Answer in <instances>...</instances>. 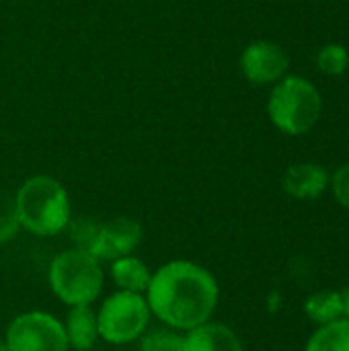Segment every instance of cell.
Wrapping results in <instances>:
<instances>
[{"label": "cell", "instance_id": "e0dca14e", "mask_svg": "<svg viewBox=\"0 0 349 351\" xmlns=\"http://www.w3.org/2000/svg\"><path fill=\"white\" fill-rule=\"evenodd\" d=\"M317 64L319 68L325 72V74H331V76H337V74H344L349 66V53L348 49L339 43H329L325 45L319 56H317Z\"/></svg>", "mask_w": 349, "mask_h": 351}, {"label": "cell", "instance_id": "30bf717a", "mask_svg": "<svg viewBox=\"0 0 349 351\" xmlns=\"http://www.w3.org/2000/svg\"><path fill=\"white\" fill-rule=\"evenodd\" d=\"M64 331L68 337V348L74 351H91L99 337V323H97V311L93 304H78V306H68Z\"/></svg>", "mask_w": 349, "mask_h": 351}, {"label": "cell", "instance_id": "8992f818", "mask_svg": "<svg viewBox=\"0 0 349 351\" xmlns=\"http://www.w3.org/2000/svg\"><path fill=\"white\" fill-rule=\"evenodd\" d=\"M8 351H68L64 323L49 313L29 311L14 317L2 337Z\"/></svg>", "mask_w": 349, "mask_h": 351}, {"label": "cell", "instance_id": "7c38bea8", "mask_svg": "<svg viewBox=\"0 0 349 351\" xmlns=\"http://www.w3.org/2000/svg\"><path fill=\"white\" fill-rule=\"evenodd\" d=\"M109 276H111L113 284L117 286V290L144 294L148 284H150L152 271L136 255H125V257H119V259L111 261Z\"/></svg>", "mask_w": 349, "mask_h": 351}, {"label": "cell", "instance_id": "9a60e30c", "mask_svg": "<svg viewBox=\"0 0 349 351\" xmlns=\"http://www.w3.org/2000/svg\"><path fill=\"white\" fill-rule=\"evenodd\" d=\"M140 351H181L183 350V333L171 327L165 329H146V333L138 339Z\"/></svg>", "mask_w": 349, "mask_h": 351}, {"label": "cell", "instance_id": "5b68a950", "mask_svg": "<svg viewBox=\"0 0 349 351\" xmlns=\"http://www.w3.org/2000/svg\"><path fill=\"white\" fill-rule=\"evenodd\" d=\"M150 306L144 294L117 290L107 296L99 311V337L111 346H128L138 341L150 327Z\"/></svg>", "mask_w": 349, "mask_h": 351}, {"label": "cell", "instance_id": "ffe728a7", "mask_svg": "<svg viewBox=\"0 0 349 351\" xmlns=\"http://www.w3.org/2000/svg\"><path fill=\"white\" fill-rule=\"evenodd\" d=\"M341 319L349 321V288L341 292Z\"/></svg>", "mask_w": 349, "mask_h": 351}, {"label": "cell", "instance_id": "7a4b0ae2", "mask_svg": "<svg viewBox=\"0 0 349 351\" xmlns=\"http://www.w3.org/2000/svg\"><path fill=\"white\" fill-rule=\"evenodd\" d=\"M21 228L35 237H53L66 230L70 222L68 191L60 181L47 175L27 179L14 193Z\"/></svg>", "mask_w": 349, "mask_h": 351}, {"label": "cell", "instance_id": "d6986e66", "mask_svg": "<svg viewBox=\"0 0 349 351\" xmlns=\"http://www.w3.org/2000/svg\"><path fill=\"white\" fill-rule=\"evenodd\" d=\"M331 189H333V195L337 199L339 206H344L346 210H349V162L344 165L333 177H331Z\"/></svg>", "mask_w": 349, "mask_h": 351}, {"label": "cell", "instance_id": "52a82bcc", "mask_svg": "<svg viewBox=\"0 0 349 351\" xmlns=\"http://www.w3.org/2000/svg\"><path fill=\"white\" fill-rule=\"evenodd\" d=\"M142 237L144 230L138 220L125 216L113 218L109 222L99 224V230L88 247V253H93L99 261L111 263L113 259L132 255L142 243Z\"/></svg>", "mask_w": 349, "mask_h": 351}, {"label": "cell", "instance_id": "ac0fdd59", "mask_svg": "<svg viewBox=\"0 0 349 351\" xmlns=\"http://www.w3.org/2000/svg\"><path fill=\"white\" fill-rule=\"evenodd\" d=\"M66 228L70 230V237L74 241V247L88 251V247L95 241V234L99 230V222L88 220V218H80V220H74V222L70 220Z\"/></svg>", "mask_w": 349, "mask_h": 351}, {"label": "cell", "instance_id": "277c9868", "mask_svg": "<svg viewBox=\"0 0 349 351\" xmlns=\"http://www.w3.org/2000/svg\"><path fill=\"white\" fill-rule=\"evenodd\" d=\"M323 101L319 90L300 76L284 78L269 95L267 111L272 121L290 136L306 134L319 121Z\"/></svg>", "mask_w": 349, "mask_h": 351}, {"label": "cell", "instance_id": "3957f363", "mask_svg": "<svg viewBox=\"0 0 349 351\" xmlns=\"http://www.w3.org/2000/svg\"><path fill=\"white\" fill-rule=\"evenodd\" d=\"M47 282L58 300L68 306L93 304L103 292L101 261L86 249H66L58 253L49 265Z\"/></svg>", "mask_w": 349, "mask_h": 351}, {"label": "cell", "instance_id": "6da1fadb", "mask_svg": "<svg viewBox=\"0 0 349 351\" xmlns=\"http://www.w3.org/2000/svg\"><path fill=\"white\" fill-rule=\"evenodd\" d=\"M144 296L152 317L165 327L185 333L212 321L220 288L206 267L193 261L175 259L152 271Z\"/></svg>", "mask_w": 349, "mask_h": 351}, {"label": "cell", "instance_id": "ba28073f", "mask_svg": "<svg viewBox=\"0 0 349 351\" xmlns=\"http://www.w3.org/2000/svg\"><path fill=\"white\" fill-rule=\"evenodd\" d=\"M290 60L286 51L272 41H255L241 56L243 74L255 84H269L288 72Z\"/></svg>", "mask_w": 349, "mask_h": 351}, {"label": "cell", "instance_id": "8fae6325", "mask_svg": "<svg viewBox=\"0 0 349 351\" xmlns=\"http://www.w3.org/2000/svg\"><path fill=\"white\" fill-rule=\"evenodd\" d=\"M331 183L329 173L313 162L294 165L284 175V191L294 199H317Z\"/></svg>", "mask_w": 349, "mask_h": 351}, {"label": "cell", "instance_id": "4fadbf2b", "mask_svg": "<svg viewBox=\"0 0 349 351\" xmlns=\"http://www.w3.org/2000/svg\"><path fill=\"white\" fill-rule=\"evenodd\" d=\"M304 351H349V321L337 319L317 327Z\"/></svg>", "mask_w": 349, "mask_h": 351}, {"label": "cell", "instance_id": "5bb4252c", "mask_svg": "<svg viewBox=\"0 0 349 351\" xmlns=\"http://www.w3.org/2000/svg\"><path fill=\"white\" fill-rule=\"evenodd\" d=\"M304 313L317 327L341 319V292L321 290L311 294L304 302Z\"/></svg>", "mask_w": 349, "mask_h": 351}, {"label": "cell", "instance_id": "2e32d148", "mask_svg": "<svg viewBox=\"0 0 349 351\" xmlns=\"http://www.w3.org/2000/svg\"><path fill=\"white\" fill-rule=\"evenodd\" d=\"M19 228H21V222H19V212H16V199L12 193L0 189V245L12 241Z\"/></svg>", "mask_w": 349, "mask_h": 351}, {"label": "cell", "instance_id": "44dd1931", "mask_svg": "<svg viewBox=\"0 0 349 351\" xmlns=\"http://www.w3.org/2000/svg\"><path fill=\"white\" fill-rule=\"evenodd\" d=\"M0 351H8L6 350V343H4V339L0 337Z\"/></svg>", "mask_w": 349, "mask_h": 351}, {"label": "cell", "instance_id": "9c48e42d", "mask_svg": "<svg viewBox=\"0 0 349 351\" xmlns=\"http://www.w3.org/2000/svg\"><path fill=\"white\" fill-rule=\"evenodd\" d=\"M181 351H243V341L230 327L208 321L183 333Z\"/></svg>", "mask_w": 349, "mask_h": 351}]
</instances>
